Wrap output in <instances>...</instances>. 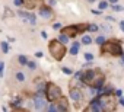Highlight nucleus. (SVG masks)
Returning <instances> with one entry per match:
<instances>
[{
    "mask_svg": "<svg viewBox=\"0 0 124 112\" xmlns=\"http://www.w3.org/2000/svg\"><path fill=\"white\" fill-rule=\"evenodd\" d=\"M60 28V23H54V29H58Z\"/></svg>",
    "mask_w": 124,
    "mask_h": 112,
    "instance_id": "36",
    "label": "nucleus"
},
{
    "mask_svg": "<svg viewBox=\"0 0 124 112\" xmlns=\"http://www.w3.org/2000/svg\"><path fill=\"white\" fill-rule=\"evenodd\" d=\"M118 103H120L121 106H124V99H123L121 96H120V99H118Z\"/></svg>",
    "mask_w": 124,
    "mask_h": 112,
    "instance_id": "29",
    "label": "nucleus"
},
{
    "mask_svg": "<svg viewBox=\"0 0 124 112\" xmlns=\"http://www.w3.org/2000/svg\"><path fill=\"white\" fill-rule=\"evenodd\" d=\"M88 2H95V0H88Z\"/></svg>",
    "mask_w": 124,
    "mask_h": 112,
    "instance_id": "39",
    "label": "nucleus"
},
{
    "mask_svg": "<svg viewBox=\"0 0 124 112\" xmlns=\"http://www.w3.org/2000/svg\"><path fill=\"white\" fill-rule=\"evenodd\" d=\"M70 98H72L73 100H79V99L82 98V92H80L79 89H76V87H72V89H70Z\"/></svg>",
    "mask_w": 124,
    "mask_h": 112,
    "instance_id": "11",
    "label": "nucleus"
},
{
    "mask_svg": "<svg viewBox=\"0 0 124 112\" xmlns=\"http://www.w3.org/2000/svg\"><path fill=\"white\" fill-rule=\"evenodd\" d=\"M80 76H82L83 83H86L92 87H101L104 80H105V76L101 70H88Z\"/></svg>",
    "mask_w": 124,
    "mask_h": 112,
    "instance_id": "1",
    "label": "nucleus"
},
{
    "mask_svg": "<svg viewBox=\"0 0 124 112\" xmlns=\"http://www.w3.org/2000/svg\"><path fill=\"white\" fill-rule=\"evenodd\" d=\"M107 7H108V3H107V2H101V3H99V9H101V10H104V9H107Z\"/></svg>",
    "mask_w": 124,
    "mask_h": 112,
    "instance_id": "21",
    "label": "nucleus"
},
{
    "mask_svg": "<svg viewBox=\"0 0 124 112\" xmlns=\"http://www.w3.org/2000/svg\"><path fill=\"white\" fill-rule=\"evenodd\" d=\"M48 49H50V54L53 55V57L60 61V60H63L64 57V54H66V47L63 42H60L58 39H53L48 45Z\"/></svg>",
    "mask_w": 124,
    "mask_h": 112,
    "instance_id": "2",
    "label": "nucleus"
},
{
    "mask_svg": "<svg viewBox=\"0 0 124 112\" xmlns=\"http://www.w3.org/2000/svg\"><path fill=\"white\" fill-rule=\"evenodd\" d=\"M19 16H22L26 22H29L31 25H35L37 23V19H35V16L32 15V13H25V12H19Z\"/></svg>",
    "mask_w": 124,
    "mask_h": 112,
    "instance_id": "8",
    "label": "nucleus"
},
{
    "mask_svg": "<svg viewBox=\"0 0 124 112\" xmlns=\"http://www.w3.org/2000/svg\"><path fill=\"white\" fill-rule=\"evenodd\" d=\"M61 34H66L69 38H73V36H76L78 34H80V31H79L78 25H70V26H66V28H63Z\"/></svg>",
    "mask_w": 124,
    "mask_h": 112,
    "instance_id": "6",
    "label": "nucleus"
},
{
    "mask_svg": "<svg viewBox=\"0 0 124 112\" xmlns=\"http://www.w3.org/2000/svg\"><path fill=\"white\" fill-rule=\"evenodd\" d=\"M120 28L123 29V32H124V22H120Z\"/></svg>",
    "mask_w": 124,
    "mask_h": 112,
    "instance_id": "35",
    "label": "nucleus"
},
{
    "mask_svg": "<svg viewBox=\"0 0 124 112\" xmlns=\"http://www.w3.org/2000/svg\"><path fill=\"white\" fill-rule=\"evenodd\" d=\"M2 49H3V52H8L9 51V44L8 42H2Z\"/></svg>",
    "mask_w": 124,
    "mask_h": 112,
    "instance_id": "17",
    "label": "nucleus"
},
{
    "mask_svg": "<svg viewBox=\"0 0 124 112\" xmlns=\"http://www.w3.org/2000/svg\"><path fill=\"white\" fill-rule=\"evenodd\" d=\"M85 58H86L88 61H92V60H93V55H92L91 52H86V54H85Z\"/></svg>",
    "mask_w": 124,
    "mask_h": 112,
    "instance_id": "20",
    "label": "nucleus"
},
{
    "mask_svg": "<svg viewBox=\"0 0 124 112\" xmlns=\"http://www.w3.org/2000/svg\"><path fill=\"white\" fill-rule=\"evenodd\" d=\"M39 15H41L42 18H45V19H50V18L53 16V12H51V9H50V7L42 6V7L39 9Z\"/></svg>",
    "mask_w": 124,
    "mask_h": 112,
    "instance_id": "10",
    "label": "nucleus"
},
{
    "mask_svg": "<svg viewBox=\"0 0 124 112\" xmlns=\"http://www.w3.org/2000/svg\"><path fill=\"white\" fill-rule=\"evenodd\" d=\"M34 102H35V108H37V109H44V106H45V100L42 99L41 93H37V95H35Z\"/></svg>",
    "mask_w": 124,
    "mask_h": 112,
    "instance_id": "7",
    "label": "nucleus"
},
{
    "mask_svg": "<svg viewBox=\"0 0 124 112\" xmlns=\"http://www.w3.org/2000/svg\"><path fill=\"white\" fill-rule=\"evenodd\" d=\"M112 10H115V12H123V7H121V6L114 5V6H112Z\"/></svg>",
    "mask_w": 124,
    "mask_h": 112,
    "instance_id": "25",
    "label": "nucleus"
},
{
    "mask_svg": "<svg viewBox=\"0 0 124 112\" xmlns=\"http://www.w3.org/2000/svg\"><path fill=\"white\" fill-rule=\"evenodd\" d=\"M19 63H21V64H26V63H28V60H26L25 55H19Z\"/></svg>",
    "mask_w": 124,
    "mask_h": 112,
    "instance_id": "18",
    "label": "nucleus"
},
{
    "mask_svg": "<svg viewBox=\"0 0 124 112\" xmlns=\"http://www.w3.org/2000/svg\"><path fill=\"white\" fill-rule=\"evenodd\" d=\"M58 41L63 42V44H67V42H69V36H67L66 34H61V35L58 36Z\"/></svg>",
    "mask_w": 124,
    "mask_h": 112,
    "instance_id": "15",
    "label": "nucleus"
},
{
    "mask_svg": "<svg viewBox=\"0 0 124 112\" xmlns=\"http://www.w3.org/2000/svg\"><path fill=\"white\" fill-rule=\"evenodd\" d=\"M102 52H107V54H111V55H118V57H121L123 54V48L120 45L118 41L115 39H111V41H105L102 44Z\"/></svg>",
    "mask_w": 124,
    "mask_h": 112,
    "instance_id": "3",
    "label": "nucleus"
},
{
    "mask_svg": "<svg viewBox=\"0 0 124 112\" xmlns=\"http://www.w3.org/2000/svg\"><path fill=\"white\" fill-rule=\"evenodd\" d=\"M35 57H38V58H41V57H42V52H37V54H35Z\"/></svg>",
    "mask_w": 124,
    "mask_h": 112,
    "instance_id": "31",
    "label": "nucleus"
},
{
    "mask_svg": "<svg viewBox=\"0 0 124 112\" xmlns=\"http://www.w3.org/2000/svg\"><path fill=\"white\" fill-rule=\"evenodd\" d=\"M79 47H80V44H79V42H75V44L72 45V48H70V54H72V55H76L78 51H79Z\"/></svg>",
    "mask_w": 124,
    "mask_h": 112,
    "instance_id": "14",
    "label": "nucleus"
},
{
    "mask_svg": "<svg viewBox=\"0 0 124 112\" xmlns=\"http://www.w3.org/2000/svg\"><path fill=\"white\" fill-rule=\"evenodd\" d=\"M96 42H98L99 45H102V44L105 42V38H104V36H98V38H96Z\"/></svg>",
    "mask_w": 124,
    "mask_h": 112,
    "instance_id": "22",
    "label": "nucleus"
},
{
    "mask_svg": "<svg viewBox=\"0 0 124 112\" xmlns=\"http://www.w3.org/2000/svg\"><path fill=\"white\" fill-rule=\"evenodd\" d=\"M48 111H51V112H53V111H58V106H57V105H50Z\"/></svg>",
    "mask_w": 124,
    "mask_h": 112,
    "instance_id": "27",
    "label": "nucleus"
},
{
    "mask_svg": "<svg viewBox=\"0 0 124 112\" xmlns=\"http://www.w3.org/2000/svg\"><path fill=\"white\" fill-rule=\"evenodd\" d=\"M22 5H25L26 9H34L37 6V0H22Z\"/></svg>",
    "mask_w": 124,
    "mask_h": 112,
    "instance_id": "13",
    "label": "nucleus"
},
{
    "mask_svg": "<svg viewBox=\"0 0 124 112\" xmlns=\"http://www.w3.org/2000/svg\"><path fill=\"white\" fill-rule=\"evenodd\" d=\"M57 100H58V105H57L58 106V111H67V99L66 98H61L60 96Z\"/></svg>",
    "mask_w": 124,
    "mask_h": 112,
    "instance_id": "12",
    "label": "nucleus"
},
{
    "mask_svg": "<svg viewBox=\"0 0 124 112\" xmlns=\"http://www.w3.org/2000/svg\"><path fill=\"white\" fill-rule=\"evenodd\" d=\"M121 95H123V90H115V96H118V98H120Z\"/></svg>",
    "mask_w": 124,
    "mask_h": 112,
    "instance_id": "28",
    "label": "nucleus"
},
{
    "mask_svg": "<svg viewBox=\"0 0 124 112\" xmlns=\"http://www.w3.org/2000/svg\"><path fill=\"white\" fill-rule=\"evenodd\" d=\"M16 79H18L19 82H23V79H25V76H23V73H18V74H16Z\"/></svg>",
    "mask_w": 124,
    "mask_h": 112,
    "instance_id": "24",
    "label": "nucleus"
},
{
    "mask_svg": "<svg viewBox=\"0 0 124 112\" xmlns=\"http://www.w3.org/2000/svg\"><path fill=\"white\" fill-rule=\"evenodd\" d=\"M98 102L102 106V111H114L115 109V98L109 93H102V96L98 99Z\"/></svg>",
    "mask_w": 124,
    "mask_h": 112,
    "instance_id": "4",
    "label": "nucleus"
},
{
    "mask_svg": "<svg viewBox=\"0 0 124 112\" xmlns=\"http://www.w3.org/2000/svg\"><path fill=\"white\" fill-rule=\"evenodd\" d=\"M109 2H111V3H117V2H118V0H109Z\"/></svg>",
    "mask_w": 124,
    "mask_h": 112,
    "instance_id": "37",
    "label": "nucleus"
},
{
    "mask_svg": "<svg viewBox=\"0 0 124 112\" xmlns=\"http://www.w3.org/2000/svg\"><path fill=\"white\" fill-rule=\"evenodd\" d=\"M88 29H89L91 32H95V31L98 29V26H96L95 23H92V25H88Z\"/></svg>",
    "mask_w": 124,
    "mask_h": 112,
    "instance_id": "19",
    "label": "nucleus"
},
{
    "mask_svg": "<svg viewBox=\"0 0 124 112\" xmlns=\"http://www.w3.org/2000/svg\"><path fill=\"white\" fill-rule=\"evenodd\" d=\"M26 64H28V67H29V69H31V70H34V69H35V67H37V64H35V63H34V61H28V63H26Z\"/></svg>",
    "mask_w": 124,
    "mask_h": 112,
    "instance_id": "23",
    "label": "nucleus"
},
{
    "mask_svg": "<svg viewBox=\"0 0 124 112\" xmlns=\"http://www.w3.org/2000/svg\"><path fill=\"white\" fill-rule=\"evenodd\" d=\"M91 42H92V39H91V36H88V35H85V36L82 38V44H86V45H88V44H91Z\"/></svg>",
    "mask_w": 124,
    "mask_h": 112,
    "instance_id": "16",
    "label": "nucleus"
},
{
    "mask_svg": "<svg viewBox=\"0 0 124 112\" xmlns=\"http://www.w3.org/2000/svg\"><path fill=\"white\" fill-rule=\"evenodd\" d=\"M15 5H16V6H21V5H22V0H15Z\"/></svg>",
    "mask_w": 124,
    "mask_h": 112,
    "instance_id": "30",
    "label": "nucleus"
},
{
    "mask_svg": "<svg viewBox=\"0 0 124 112\" xmlns=\"http://www.w3.org/2000/svg\"><path fill=\"white\" fill-rule=\"evenodd\" d=\"M3 73V63H0V74Z\"/></svg>",
    "mask_w": 124,
    "mask_h": 112,
    "instance_id": "32",
    "label": "nucleus"
},
{
    "mask_svg": "<svg viewBox=\"0 0 124 112\" xmlns=\"http://www.w3.org/2000/svg\"><path fill=\"white\" fill-rule=\"evenodd\" d=\"M45 95H47V99L50 102H55L61 96V89L54 83H48L45 87Z\"/></svg>",
    "mask_w": 124,
    "mask_h": 112,
    "instance_id": "5",
    "label": "nucleus"
},
{
    "mask_svg": "<svg viewBox=\"0 0 124 112\" xmlns=\"http://www.w3.org/2000/svg\"><path fill=\"white\" fill-rule=\"evenodd\" d=\"M101 28H102V29H104V31H109V28H108V26H105V25H102V26H101Z\"/></svg>",
    "mask_w": 124,
    "mask_h": 112,
    "instance_id": "34",
    "label": "nucleus"
},
{
    "mask_svg": "<svg viewBox=\"0 0 124 112\" xmlns=\"http://www.w3.org/2000/svg\"><path fill=\"white\" fill-rule=\"evenodd\" d=\"M86 111H98V112H101V111H102V106L99 105L98 99H93V100L91 102V105L86 108Z\"/></svg>",
    "mask_w": 124,
    "mask_h": 112,
    "instance_id": "9",
    "label": "nucleus"
},
{
    "mask_svg": "<svg viewBox=\"0 0 124 112\" xmlns=\"http://www.w3.org/2000/svg\"><path fill=\"white\" fill-rule=\"evenodd\" d=\"M121 57H123V63H124V55H123V54H121Z\"/></svg>",
    "mask_w": 124,
    "mask_h": 112,
    "instance_id": "38",
    "label": "nucleus"
},
{
    "mask_svg": "<svg viewBox=\"0 0 124 112\" xmlns=\"http://www.w3.org/2000/svg\"><path fill=\"white\" fill-rule=\"evenodd\" d=\"M92 13H95V15H101V10H92Z\"/></svg>",
    "mask_w": 124,
    "mask_h": 112,
    "instance_id": "33",
    "label": "nucleus"
},
{
    "mask_svg": "<svg viewBox=\"0 0 124 112\" xmlns=\"http://www.w3.org/2000/svg\"><path fill=\"white\" fill-rule=\"evenodd\" d=\"M63 73H66V74H72L73 71H72V69H69V67H63Z\"/></svg>",
    "mask_w": 124,
    "mask_h": 112,
    "instance_id": "26",
    "label": "nucleus"
}]
</instances>
